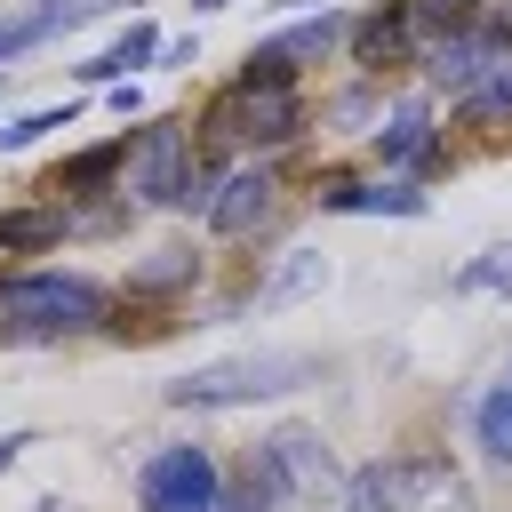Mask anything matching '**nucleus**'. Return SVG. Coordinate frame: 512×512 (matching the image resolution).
I'll return each mask as SVG.
<instances>
[{
	"label": "nucleus",
	"mask_w": 512,
	"mask_h": 512,
	"mask_svg": "<svg viewBox=\"0 0 512 512\" xmlns=\"http://www.w3.org/2000/svg\"><path fill=\"white\" fill-rule=\"evenodd\" d=\"M104 312H112V296L88 272H16V280H0V336L8 344H64V336L104 328Z\"/></svg>",
	"instance_id": "obj_1"
},
{
	"label": "nucleus",
	"mask_w": 512,
	"mask_h": 512,
	"mask_svg": "<svg viewBox=\"0 0 512 512\" xmlns=\"http://www.w3.org/2000/svg\"><path fill=\"white\" fill-rule=\"evenodd\" d=\"M344 512H480L448 456H376L344 480Z\"/></svg>",
	"instance_id": "obj_2"
},
{
	"label": "nucleus",
	"mask_w": 512,
	"mask_h": 512,
	"mask_svg": "<svg viewBox=\"0 0 512 512\" xmlns=\"http://www.w3.org/2000/svg\"><path fill=\"white\" fill-rule=\"evenodd\" d=\"M304 384H320V352H240V360L176 376L168 408H256V400H280Z\"/></svg>",
	"instance_id": "obj_3"
},
{
	"label": "nucleus",
	"mask_w": 512,
	"mask_h": 512,
	"mask_svg": "<svg viewBox=\"0 0 512 512\" xmlns=\"http://www.w3.org/2000/svg\"><path fill=\"white\" fill-rule=\"evenodd\" d=\"M288 136H304L296 88H248V80H232L208 104V144H288Z\"/></svg>",
	"instance_id": "obj_4"
},
{
	"label": "nucleus",
	"mask_w": 512,
	"mask_h": 512,
	"mask_svg": "<svg viewBox=\"0 0 512 512\" xmlns=\"http://www.w3.org/2000/svg\"><path fill=\"white\" fill-rule=\"evenodd\" d=\"M216 496H224V472H216V456L200 440H176V448L144 456V472H136L144 512H216Z\"/></svg>",
	"instance_id": "obj_5"
},
{
	"label": "nucleus",
	"mask_w": 512,
	"mask_h": 512,
	"mask_svg": "<svg viewBox=\"0 0 512 512\" xmlns=\"http://www.w3.org/2000/svg\"><path fill=\"white\" fill-rule=\"evenodd\" d=\"M184 176H192V136L184 120H144L128 160H120V192L152 200V208H176L184 200Z\"/></svg>",
	"instance_id": "obj_6"
},
{
	"label": "nucleus",
	"mask_w": 512,
	"mask_h": 512,
	"mask_svg": "<svg viewBox=\"0 0 512 512\" xmlns=\"http://www.w3.org/2000/svg\"><path fill=\"white\" fill-rule=\"evenodd\" d=\"M256 456H264V472L280 480L288 504H320L328 488H344V480H336V456H328V440H320L312 424H280Z\"/></svg>",
	"instance_id": "obj_7"
},
{
	"label": "nucleus",
	"mask_w": 512,
	"mask_h": 512,
	"mask_svg": "<svg viewBox=\"0 0 512 512\" xmlns=\"http://www.w3.org/2000/svg\"><path fill=\"white\" fill-rule=\"evenodd\" d=\"M344 40H352V64H360V72H400V64H416V16H408V0L352 16Z\"/></svg>",
	"instance_id": "obj_8"
},
{
	"label": "nucleus",
	"mask_w": 512,
	"mask_h": 512,
	"mask_svg": "<svg viewBox=\"0 0 512 512\" xmlns=\"http://www.w3.org/2000/svg\"><path fill=\"white\" fill-rule=\"evenodd\" d=\"M272 192H280V184H272V168H232V176L208 192V208H200V216H208V232H216V240H248V232L272 216Z\"/></svg>",
	"instance_id": "obj_9"
},
{
	"label": "nucleus",
	"mask_w": 512,
	"mask_h": 512,
	"mask_svg": "<svg viewBox=\"0 0 512 512\" xmlns=\"http://www.w3.org/2000/svg\"><path fill=\"white\" fill-rule=\"evenodd\" d=\"M376 152L392 168H432L440 160V136H432V104H400L376 120Z\"/></svg>",
	"instance_id": "obj_10"
},
{
	"label": "nucleus",
	"mask_w": 512,
	"mask_h": 512,
	"mask_svg": "<svg viewBox=\"0 0 512 512\" xmlns=\"http://www.w3.org/2000/svg\"><path fill=\"white\" fill-rule=\"evenodd\" d=\"M320 208H336V216H424L432 200L416 184H328Z\"/></svg>",
	"instance_id": "obj_11"
},
{
	"label": "nucleus",
	"mask_w": 512,
	"mask_h": 512,
	"mask_svg": "<svg viewBox=\"0 0 512 512\" xmlns=\"http://www.w3.org/2000/svg\"><path fill=\"white\" fill-rule=\"evenodd\" d=\"M120 160H128V136H112V144H88V152H72V160L48 176V192H64V200H88L96 184H112V176H120Z\"/></svg>",
	"instance_id": "obj_12"
},
{
	"label": "nucleus",
	"mask_w": 512,
	"mask_h": 512,
	"mask_svg": "<svg viewBox=\"0 0 512 512\" xmlns=\"http://www.w3.org/2000/svg\"><path fill=\"white\" fill-rule=\"evenodd\" d=\"M320 280H328V256H320V248H288V256H280V272H272V280L256 288V312H280V304L312 296Z\"/></svg>",
	"instance_id": "obj_13"
},
{
	"label": "nucleus",
	"mask_w": 512,
	"mask_h": 512,
	"mask_svg": "<svg viewBox=\"0 0 512 512\" xmlns=\"http://www.w3.org/2000/svg\"><path fill=\"white\" fill-rule=\"evenodd\" d=\"M64 232H72L64 208H8V216H0V256H40V248H56Z\"/></svg>",
	"instance_id": "obj_14"
},
{
	"label": "nucleus",
	"mask_w": 512,
	"mask_h": 512,
	"mask_svg": "<svg viewBox=\"0 0 512 512\" xmlns=\"http://www.w3.org/2000/svg\"><path fill=\"white\" fill-rule=\"evenodd\" d=\"M192 280H200L192 248H152L144 264H128V296H168V288H192Z\"/></svg>",
	"instance_id": "obj_15"
},
{
	"label": "nucleus",
	"mask_w": 512,
	"mask_h": 512,
	"mask_svg": "<svg viewBox=\"0 0 512 512\" xmlns=\"http://www.w3.org/2000/svg\"><path fill=\"white\" fill-rule=\"evenodd\" d=\"M152 56H160V32H152V24H128L104 56H88V64H80V80H128V72H136V64H152Z\"/></svg>",
	"instance_id": "obj_16"
},
{
	"label": "nucleus",
	"mask_w": 512,
	"mask_h": 512,
	"mask_svg": "<svg viewBox=\"0 0 512 512\" xmlns=\"http://www.w3.org/2000/svg\"><path fill=\"white\" fill-rule=\"evenodd\" d=\"M472 432H480V448H488V464H504L512 472V368L488 384V400H480V416H472Z\"/></svg>",
	"instance_id": "obj_17"
},
{
	"label": "nucleus",
	"mask_w": 512,
	"mask_h": 512,
	"mask_svg": "<svg viewBox=\"0 0 512 512\" xmlns=\"http://www.w3.org/2000/svg\"><path fill=\"white\" fill-rule=\"evenodd\" d=\"M64 24H80L64 0H40L32 16H8V24H0V64H16L24 48H40V40H48V32H64Z\"/></svg>",
	"instance_id": "obj_18"
},
{
	"label": "nucleus",
	"mask_w": 512,
	"mask_h": 512,
	"mask_svg": "<svg viewBox=\"0 0 512 512\" xmlns=\"http://www.w3.org/2000/svg\"><path fill=\"white\" fill-rule=\"evenodd\" d=\"M288 496H280V480L264 472V456H248V472L240 480H224V496H216V512H280Z\"/></svg>",
	"instance_id": "obj_19"
},
{
	"label": "nucleus",
	"mask_w": 512,
	"mask_h": 512,
	"mask_svg": "<svg viewBox=\"0 0 512 512\" xmlns=\"http://www.w3.org/2000/svg\"><path fill=\"white\" fill-rule=\"evenodd\" d=\"M344 32H352V16H336V8H320V16H312V24H296V32H280V40H272V48H280V56H288V64H304V56H328V48H336V40H344Z\"/></svg>",
	"instance_id": "obj_20"
},
{
	"label": "nucleus",
	"mask_w": 512,
	"mask_h": 512,
	"mask_svg": "<svg viewBox=\"0 0 512 512\" xmlns=\"http://www.w3.org/2000/svg\"><path fill=\"white\" fill-rule=\"evenodd\" d=\"M456 288H488V296H512V240H496L480 264L456 272Z\"/></svg>",
	"instance_id": "obj_21"
},
{
	"label": "nucleus",
	"mask_w": 512,
	"mask_h": 512,
	"mask_svg": "<svg viewBox=\"0 0 512 512\" xmlns=\"http://www.w3.org/2000/svg\"><path fill=\"white\" fill-rule=\"evenodd\" d=\"M48 128H72V104H48V112L8 120V128H0V152H24V144H32V136H48Z\"/></svg>",
	"instance_id": "obj_22"
},
{
	"label": "nucleus",
	"mask_w": 512,
	"mask_h": 512,
	"mask_svg": "<svg viewBox=\"0 0 512 512\" xmlns=\"http://www.w3.org/2000/svg\"><path fill=\"white\" fill-rule=\"evenodd\" d=\"M240 80H248V88H288V80H296V64H288V56H280V48L264 40V48H248V64H240Z\"/></svg>",
	"instance_id": "obj_23"
},
{
	"label": "nucleus",
	"mask_w": 512,
	"mask_h": 512,
	"mask_svg": "<svg viewBox=\"0 0 512 512\" xmlns=\"http://www.w3.org/2000/svg\"><path fill=\"white\" fill-rule=\"evenodd\" d=\"M368 112H376V96H368V88H344V96H328V112H320V120H336V128H360Z\"/></svg>",
	"instance_id": "obj_24"
},
{
	"label": "nucleus",
	"mask_w": 512,
	"mask_h": 512,
	"mask_svg": "<svg viewBox=\"0 0 512 512\" xmlns=\"http://www.w3.org/2000/svg\"><path fill=\"white\" fill-rule=\"evenodd\" d=\"M24 448H32V432H0V472H8V464H16Z\"/></svg>",
	"instance_id": "obj_25"
}]
</instances>
